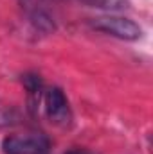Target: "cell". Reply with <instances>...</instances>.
<instances>
[{"label": "cell", "mask_w": 153, "mask_h": 154, "mask_svg": "<svg viewBox=\"0 0 153 154\" xmlns=\"http://www.w3.org/2000/svg\"><path fill=\"white\" fill-rule=\"evenodd\" d=\"M25 90H27V95H29V100H31V108H36V104L40 102V97L43 93V81L41 77L36 74H25L22 79Z\"/></svg>", "instance_id": "4"}, {"label": "cell", "mask_w": 153, "mask_h": 154, "mask_svg": "<svg viewBox=\"0 0 153 154\" xmlns=\"http://www.w3.org/2000/svg\"><path fill=\"white\" fill-rule=\"evenodd\" d=\"M22 2H24V0H22Z\"/></svg>", "instance_id": "8"}, {"label": "cell", "mask_w": 153, "mask_h": 154, "mask_svg": "<svg viewBox=\"0 0 153 154\" xmlns=\"http://www.w3.org/2000/svg\"><path fill=\"white\" fill-rule=\"evenodd\" d=\"M90 25L96 31H101L108 36L124 39V41H137L142 38V29L139 23H135L130 18H122V16H99V18H92Z\"/></svg>", "instance_id": "1"}, {"label": "cell", "mask_w": 153, "mask_h": 154, "mask_svg": "<svg viewBox=\"0 0 153 154\" xmlns=\"http://www.w3.org/2000/svg\"><path fill=\"white\" fill-rule=\"evenodd\" d=\"M2 147L5 154H47L49 142L43 136H9Z\"/></svg>", "instance_id": "3"}, {"label": "cell", "mask_w": 153, "mask_h": 154, "mask_svg": "<svg viewBox=\"0 0 153 154\" xmlns=\"http://www.w3.org/2000/svg\"><path fill=\"white\" fill-rule=\"evenodd\" d=\"M92 7H99L105 11H122L130 5L128 0H83Z\"/></svg>", "instance_id": "5"}, {"label": "cell", "mask_w": 153, "mask_h": 154, "mask_svg": "<svg viewBox=\"0 0 153 154\" xmlns=\"http://www.w3.org/2000/svg\"><path fill=\"white\" fill-rule=\"evenodd\" d=\"M5 118H7V116L0 113V125H5V124H7V120H5Z\"/></svg>", "instance_id": "7"}, {"label": "cell", "mask_w": 153, "mask_h": 154, "mask_svg": "<svg viewBox=\"0 0 153 154\" xmlns=\"http://www.w3.org/2000/svg\"><path fill=\"white\" fill-rule=\"evenodd\" d=\"M43 104H45V113L52 124L60 127H67L72 124V111L69 100L60 88H49L43 93Z\"/></svg>", "instance_id": "2"}, {"label": "cell", "mask_w": 153, "mask_h": 154, "mask_svg": "<svg viewBox=\"0 0 153 154\" xmlns=\"http://www.w3.org/2000/svg\"><path fill=\"white\" fill-rule=\"evenodd\" d=\"M67 154H92V152L83 151V149H74V151H70V152H67Z\"/></svg>", "instance_id": "6"}]
</instances>
